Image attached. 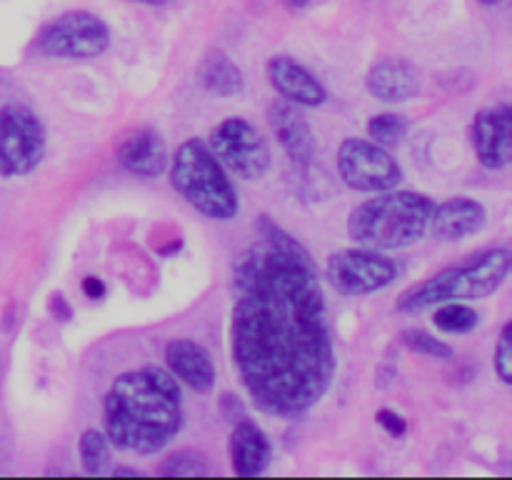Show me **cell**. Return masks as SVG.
Here are the masks:
<instances>
[{
  "label": "cell",
  "instance_id": "cell-20",
  "mask_svg": "<svg viewBox=\"0 0 512 480\" xmlns=\"http://www.w3.org/2000/svg\"><path fill=\"white\" fill-rule=\"evenodd\" d=\"M435 328L443 330L448 335H465L473 333L480 323V313L468 303H460V300H450V303L435 305L433 313Z\"/></svg>",
  "mask_w": 512,
  "mask_h": 480
},
{
  "label": "cell",
  "instance_id": "cell-30",
  "mask_svg": "<svg viewBox=\"0 0 512 480\" xmlns=\"http://www.w3.org/2000/svg\"><path fill=\"white\" fill-rule=\"evenodd\" d=\"M285 5H288V8H293V10H303V8H308L310 0H285Z\"/></svg>",
  "mask_w": 512,
  "mask_h": 480
},
{
  "label": "cell",
  "instance_id": "cell-2",
  "mask_svg": "<svg viewBox=\"0 0 512 480\" xmlns=\"http://www.w3.org/2000/svg\"><path fill=\"white\" fill-rule=\"evenodd\" d=\"M103 433L110 448L155 455L183 428V390L170 370L143 365L120 373L103 398Z\"/></svg>",
  "mask_w": 512,
  "mask_h": 480
},
{
  "label": "cell",
  "instance_id": "cell-22",
  "mask_svg": "<svg viewBox=\"0 0 512 480\" xmlns=\"http://www.w3.org/2000/svg\"><path fill=\"white\" fill-rule=\"evenodd\" d=\"M400 345H405L413 353L423 355V358H433V360H450L455 358V348L445 340H440L438 335L428 333L423 328H405L400 330L398 335Z\"/></svg>",
  "mask_w": 512,
  "mask_h": 480
},
{
  "label": "cell",
  "instance_id": "cell-1",
  "mask_svg": "<svg viewBox=\"0 0 512 480\" xmlns=\"http://www.w3.org/2000/svg\"><path fill=\"white\" fill-rule=\"evenodd\" d=\"M230 273V355L240 383L265 415L310 413L338 373L328 303L313 255L273 218Z\"/></svg>",
  "mask_w": 512,
  "mask_h": 480
},
{
  "label": "cell",
  "instance_id": "cell-26",
  "mask_svg": "<svg viewBox=\"0 0 512 480\" xmlns=\"http://www.w3.org/2000/svg\"><path fill=\"white\" fill-rule=\"evenodd\" d=\"M375 420H378L380 428L388 435H393V438H403V435L408 433V420L393 408H380L378 413H375Z\"/></svg>",
  "mask_w": 512,
  "mask_h": 480
},
{
  "label": "cell",
  "instance_id": "cell-27",
  "mask_svg": "<svg viewBox=\"0 0 512 480\" xmlns=\"http://www.w3.org/2000/svg\"><path fill=\"white\" fill-rule=\"evenodd\" d=\"M220 413H223L225 420L235 423V420L245 418V405L238 395L233 393H223L220 395Z\"/></svg>",
  "mask_w": 512,
  "mask_h": 480
},
{
  "label": "cell",
  "instance_id": "cell-8",
  "mask_svg": "<svg viewBox=\"0 0 512 480\" xmlns=\"http://www.w3.org/2000/svg\"><path fill=\"white\" fill-rule=\"evenodd\" d=\"M110 48V28L90 10H68L45 23L35 38V50L45 58L93 60Z\"/></svg>",
  "mask_w": 512,
  "mask_h": 480
},
{
  "label": "cell",
  "instance_id": "cell-19",
  "mask_svg": "<svg viewBox=\"0 0 512 480\" xmlns=\"http://www.w3.org/2000/svg\"><path fill=\"white\" fill-rule=\"evenodd\" d=\"M198 80L208 93L218 95V98H238L245 90V75L240 65L218 48L208 50L205 58L200 60Z\"/></svg>",
  "mask_w": 512,
  "mask_h": 480
},
{
  "label": "cell",
  "instance_id": "cell-11",
  "mask_svg": "<svg viewBox=\"0 0 512 480\" xmlns=\"http://www.w3.org/2000/svg\"><path fill=\"white\" fill-rule=\"evenodd\" d=\"M475 155L488 170H505L512 160V108L510 103L480 108L470 128Z\"/></svg>",
  "mask_w": 512,
  "mask_h": 480
},
{
  "label": "cell",
  "instance_id": "cell-25",
  "mask_svg": "<svg viewBox=\"0 0 512 480\" xmlns=\"http://www.w3.org/2000/svg\"><path fill=\"white\" fill-rule=\"evenodd\" d=\"M493 365L498 378L503 380L505 385H512V323H505L503 330H500L498 345H495Z\"/></svg>",
  "mask_w": 512,
  "mask_h": 480
},
{
  "label": "cell",
  "instance_id": "cell-16",
  "mask_svg": "<svg viewBox=\"0 0 512 480\" xmlns=\"http://www.w3.org/2000/svg\"><path fill=\"white\" fill-rule=\"evenodd\" d=\"M365 88L380 103H408L423 90V75L418 65L405 58H383L370 65Z\"/></svg>",
  "mask_w": 512,
  "mask_h": 480
},
{
  "label": "cell",
  "instance_id": "cell-10",
  "mask_svg": "<svg viewBox=\"0 0 512 480\" xmlns=\"http://www.w3.org/2000/svg\"><path fill=\"white\" fill-rule=\"evenodd\" d=\"M338 178L358 193H383L403 183V168L383 145L370 138H345L335 155Z\"/></svg>",
  "mask_w": 512,
  "mask_h": 480
},
{
  "label": "cell",
  "instance_id": "cell-12",
  "mask_svg": "<svg viewBox=\"0 0 512 480\" xmlns=\"http://www.w3.org/2000/svg\"><path fill=\"white\" fill-rule=\"evenodd\" d=\"M268 123L290 163L308 170L315 160V133L300 105L275 100L268 108Z\"/></svg>",
  "mask_w": 512,
  "mask_h": 480
},
{
  "label": "cell",
  "instance_id": "cell-18",
  "mask_svg": "<svg viewBox=\"0 0 512 480\" xmlns=\"http://www.w3.org/2000/svg\"><path fill=\"white\" fill-rule=\"evenodd\" d=\"M228 453L233 473L240 478H250V475L265 473L273 458V445L255 420L240 418L233 423Z\"/></svg>",
  "mask_w": 512,
  "mask_h": 480
},
{
  "label": "cell",
  "instance_id": "cell-14",
  "mask_svg": "<svg viewBox=\"0 0 512 480\" xmlns=\"http://www.w3.org/2000/svg\"><path fill=\"white\" fill-rule=\"evenodd\" d=\"M165 365H168L170 375L178 383L188 385L193 393L208 395L213 393L215 380V363L210 358L208 348L200 345L193 338H175L165 345Z\"/></svg>",
  "mask_w": 512,
  "mask_h": 480
},
{
  "label": "cell",
  "instance_id": "cell-24",
  "mask_svg": "<svg viewBox=\"0 0 512 480\" xmlns=\"http://www.w3.org/2000/svg\"><path fill=\"white\" fill-rule=\"evenodd\" d=\"M208 470V458H205L200 450L193 448L175 450L173 455H168V458L158 465L160 475H203L208 473Z\"/></svg>",
  "mask_w": 512,
  "mask_h": 480
},
{
  "label": "cell",
  "instance_id": "cell-3",
  "mask_svg": "<svg viewBox=\"0 0 512 480\" xmlns=\"http://www.w3.org/2000/svg\"><path fill=\"white\" fill-rule=\"evenodd\" d=\"M435 200L418 190L390 188L373 193L348 215V235L355 245L383 250H403L428 235Z\"/></svg>",
  "mask_w": 512,
  "mask_h": 480
},
{
  "label": "cell",
  "instance_id": "cell-32",
  "mask_svg": "<svg viewBox=\"0 0 512 480\" xmlns=\"http://www.w3.org/2000/svg\"><path fill=\"white\" fill-rule=\"evenodd\" d=\"M115 475H138V470L135 468H113Z\"/></svg>",
  "mask_w": 512,
  "mask_h": 480
},
{
  "label": "cell",
  "instance_id": "cell-23",
  "mask_svg": "<svg viewBox=\"0 0 512 480\" xmlns=\"http://www.w3.org/2000/svg\"><path fill=\"white\" fill-rule=\"evenodd\" d=\"M410 120L403 113H378L368 120V138L383 148H395L405 140Z\"/></svg>",
  "mask_w": 512,
  "mask_h": 480
},
{
  "label": "cell",
  "instance_id": "cell-28",
  "mask_svg": "<svg viewBox=\"0 0 512 480\" xmlns=\"http://www.w3.org/2000/svg\"><path fill=\"white\" fill-rule=\"evenodd\" d=\"M48 310H50V315H53V320H58V323H68V320L73 318V308H70V303L65 300L63 293L50 295Z\"/></svg>",
  "mask_w": 512,
  "mask_h": 480
},
{
  "label": "cell",
  "instance_id": "cell-29",
  "mask_svg": "<svg viewBox=\"0 0 512 480\" xmlns=\"http://www.w3.org/2000/svg\"><path fill=\"white\" fill-rule=\"evenodd\" d=\"M80 290H83V295L88 300H103L105 293H108V285L98 275H85L83 283H80Z\"/></svg>",
  "mask_w": 512,
  "mask_h": 480
},
{
  "label": "cell",
  "instance_id": "cell-5",
  "mask_svg": "<svg viewBox=\"0 0 512 480\" xmlns=\"http://www.w3.org/2000/svg\"><path fill=\"white\" fill-rule=\"evenodd\" d=\"M170 185L175 193L218 223L235 220L240 213V198L225 165L215 158L210 145L200 138H188L178 145L173 160H168Z\"/></svg>",
  "mask_w": 512,
  "mask_h": 480
},
{
  "label": "cell",
  "instance_id": "cell-17",
  "mask_svg": "<svg viewBox=\"0 0 512 480\" xmlns=\"http://www.w3.org/2000/svg\"><path fill=\"white\" fill-rule=\"evenodd\" d=\"M120 168L138 178H158L168 170V145L160 130L138 128L115 150Z\"/></svg>",
  "mask_w": 512,
  "mask_h": 480
},
{
  "label": "cell",
  "instance_id": "cell-33",
  "mask_svg": "<svg viewBox=\"0 0 512 480\" xmlns=\"http://www.w3.org/2000/svg\"><path fill=\"white\" fill-rule=\"evenodd\" d=\"M480 5H485V8H495V5H500V0H478Z\"/></svg>",
  "mask_w": 512,
  "mask_h": 480
},
{
  "label": "cell",
  "instance_id": "cell-4",
  "mask_svg": "<svg viewBox=\"0 0 512 480\" xmlns=\"http://www.w3.org/2000/svg\"><path fill=\"white\" fill-rule=\"evenodd\" d=\"M512 268V253L503 245L480 250L463 263L448 265L430 278L410 285L398 295L395 310L405 315L423 313L450 300H483L498 293L508 280Z\"/></svg>",
  "mask_w": 512,
  "mask_h": 480
},
{
  "label": "cell",
  "instance_id": "cell-15",
  "mask_svg": "<svg viewBox=\"0 0 512 480\" xmlns=\"http://www.w3.org/2000/svg\"><path fill=\"white\" fill-rule=\"evenodd\" d=\"M485 223H488V210L480 200L455 195L443 203H435L428 233H433V238L440 243H458L470 235H478Z\"/></svg>",
  "mask_w": 512,
  "mask_h": 480
},
{
  "label": "cell",
  "instance_id": "cell-7",
  "mask_svg": "<svg viewBox=\"0 0 512 480\" xmlns=\"http://www.w3.org/2000/svg\"><path fill=\"white\" fill-rule=\"evenodd\" d=\"M208 145L215 158L225 165V170L245 183H258L273 165L268 140L260 133L258 125H253L243 115H230L220 120L210 130Z\"/></svg>",
  "mask_w": 512,
  "mask_h": 480
},
{
  "label": "cell",
  "instance_id": "cell-6",
  "mask_svg": "<svg viewBox=\"0 0 512 480\" xmlns=\"http://www.w3.org/2000/svg\"><path fill=\"white\" fill-rule=\"evenodd\" d=\"M48 133L40 115L25 103L0 105V178H25L40 168Z\"/></svg>",
  "mask_w": 512,
  "mask_h": 480
},
{
  "label": "cell",
  "instance_id": "cell-13",
  "mask_svg": "<svg viewBox=\"0 0 512 480\" xmlns=\"http://www.w3.org/2000/svg\"><path fill=\"white\" fill-rule=\"evenodd\" d=\"M265 73L275 93L288 103L300 108H320L328 100V90L318 75L290 55H273L265 65Z\"/></svg>",
  "mask_w": 512,
  "mask_h": 480
},
{
  "label": "cell",
  "instance_id": "cell-21",
  "mask_svg": "<svg viewBox=\"0 0 512 480\" xmlns=\"http://www.w3.org/2000/svg\"><path fill=\"white\" fill-rule=\"evenodd\" d=\"M78 455H80V465L88 475H98L108 468L110 463V443L105 438L103 430L88 428L83 430L78 440Z\"/></svg>",
  "mask_w": 512,
  "mask_h": 480
},
{
  "label": "cell",
  "instance_id": "cell-31",
  "mask_svg": "<svg viewBox=\"0 0 512 480\" xmlns=\"http://www.w3.org/2000/svg\"><path fill=\"white\" fill-rule=\"evenodd\" d=\"M128 3H140V5H155V8H160V5H168L170 0H128Z\"/></svg>",
  "mask_w": 512,
  "mask_h": 480
},
{
  "label": "cell",
  "instance_id": "cell-9",
  "mask_svg": "<svg viewBox=\"0 0 512 480\" xmlns=\"http://www.w3.org/2000/svg\"><path fill=\"white\" fill-rule=\"evenodd\" d=\"M400 265L383 250L355 248L335 250L325 263V280L335 293L345 298H363V295L380 293L398 280Z\"/></svg>",
  "mask_w": 512,
  "mask_h": 480
}]
</instances>
